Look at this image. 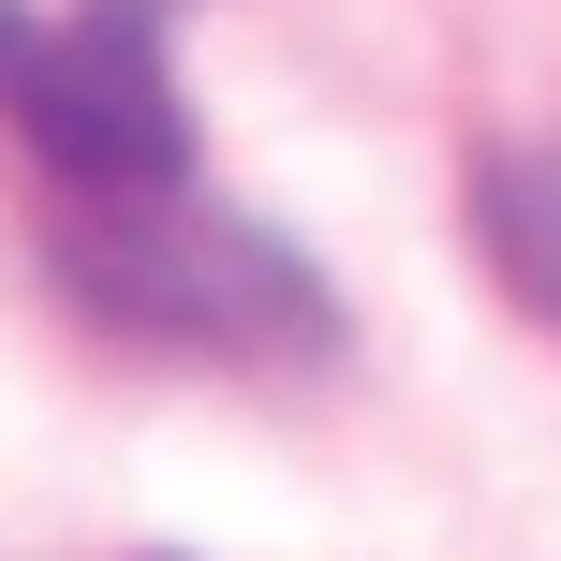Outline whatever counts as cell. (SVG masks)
I'll list each match as a JSON object with an SVG mask.
<instances>
[{"instance_id": "1", "label": "cell", "mask_w": 561, "mask_h": 561, "mask_svg": "<svg viewBox=\"0 0 561 561\" xmlns=\"http://www.w3.org/2000/svg\"><path fill=\"white\" fill-rule=\"evenodd\" d=\"M59 266H75V296L104 310V325L163 340V355H310V340H325V280L280 252V237L193 207V178L75 193Z\"/></svg>"}, {"instance_id": "3", "label": "cell", "mask_w": 561, "mask_h": 561, "mask_svg": "<svg viewBox=\"0 0 561 561\" xmlns=\"http://www.w3.org/2000/svg\"><path fill=\"white\" fill-rule=\"evenodd\" d=\"M473 222H488V252H503L517 310L561 325V148H503V163L473 178Z\"/></svg>"}, {"instance_id": "2", "label": "cell", "mask_w": 561, "mask_h": 561, "mask_svg": "<svg viewBox=\"0 0 561 561\" xmlns=\"http://www.w3.org/2000/svg\"><path fill=\"white\" fill-rule=\"evenodd\" d=\"M0 118L45 178L118 193V178H193V89H178L148 0H75L30 15L0 0Z\"/></svg>"}]
</instances>
